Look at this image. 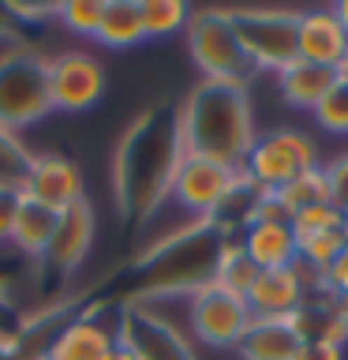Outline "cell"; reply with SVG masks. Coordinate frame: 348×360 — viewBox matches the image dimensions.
I'll use <instances>...</instances> for the list:
<instances>
[{"mask_svg":"<svg viewBox=\"0 0 348 360\" xmlns=\"http://www.w3.org/2000/svg\"><path fill=\"white\" fill-rule=\"evenodd\" d=\"M296 38H300V60L319 64V68H333V72L348 53V30L341 27V19L333 15V8L300 11Z\"/></svg>","mask_w":348,"mask_h":360,"instance_id":"16","label":"cell"},{"mask_svg":"<svg viewBox=\"0 0 348 360\" xmlns=\"http://www.w3.org/2000/svg\"><path fill=\"white\" fill-rule=\"evenodd\" d=\"M314 120H319L330 135H348V83L337 79L330 86V94L314 105Z\"/></svg>","mask_w":348,"mask_h":360,"instance_id":"26","label":"cell"},{"mask_svg":"<svg viewBox=\"0 0 348 360\" xmlns=\"http://www.w3.org/2000/svg\"><path fill=\"white\" fill-rule=\"evenodd\" d=\"M330 8H333V15L341 19V27L348 30V0H344V4H330Z\"/></svg>","mask_w":348,"mask_h":360,"instance_id":"35","label":"cell"},{"mask_svg":"<svg viewBox=\"0 0 348 360\" xmlns=\"http://www.w3.org/2000/svg\"><path fill=\"white\" fill-rule=\"evenodd\" d=\"M255 278H258V266L243 255L240 240H236V236H229V240L221 244V252H218L213 285L225 289V292H232V297H247V289L255 285Z\"/></svg>","mask_w":348,"mask_h":360,"instance_id":"21","label":"cell"},{"mask_svg":"<svg viewBox=\"0 0 348 360\" xmlns=\"http://www.w3.org/2000/svg\"><path fill=\"white\" fill-rule=\"evenodd\" d=\"M300 360H344V356H341V345L337 342H311V345H303Z\"/></svg>","mask_w":348,"mask_h":360,"instance_id":"33","label":"cell"},{"mask_svg":"<svg viewBox=\"0 0 348 360\" xmlns=\"http://www.w3.org/2000/svg\"><path fill=\"white\" fill-rule=\"evenodd\" d=\"M27 162H30V150L19 143V135L0 128V188H15L19 191V180H22V173H27Z\"/></svg>","mask_w":348,"mask_h":360,"instance_id":"27","label":"cell"},{"mask_svg":"<svg viewBox=\"0 0 348 360\" xmlns=\"http://www.w3.org/2000/svg\"><path fill=\"white\" fill-rule=\"evenodd\" d=\"M187 53L202 79L210 83H240L247 86L255 79L251 60L240 49V38L232 30V19L225 8H199L187 19Z\"/></svg>","mask_w":348,"mask_h":360,"instance_id":"4","label":"cell"},{"mask_svg":"<svg viewBox=\"0 0 348 360\" xmlns=\"http://www.w3.org/2000/svg\"><path fill=\"white\" fill-rule=\"evenodd\" d=\"M116 334L120 345H128L135 360H199L195 349L187 345V338L142 304H131V308L120 311Z\"/></svg>","mask_w":348,"mask_h":360,"instance_id":"11","label":"cell"},{"mask_svg":"<svg viewBox=\"0 0 348 360\" xmlns=\"http://www.w3.org/2000/svg\"><path fill=\"white\" fill-rule=\"evenodd\" d=\"M322 176H326V195H330V202L341 214H348V150L337 154L333 162H326Z\"/></svg>","mask_w":348,"mask_h":360,"instance_id":"28","label":"cell"},{"mask_svg":"<svg viewBox=\"0 0 348 360\" xmlns=\"http://www.w3.org/2000/svg\"><path fill=\"white\" fill-rule=\"evenodd\" d=\"M232 19V30L240 38L243 56L258 72H281L292 60H300V38H296V8H225Z\"/></svg>","mask_w":348,"mask_h":360,"instance_id":"5","label":"cell"},{"mask_svg":"<svg viewBox=\"0 0 348 360\" xmlns=\"http://www.w3.org/2000/svg\"><path fill=\"white\" fill-rule=\"evenodd\" d=\"M247 308L255 319H288L303 308L307 300V278L303 266H285V270H258L255 285L247 289Z\"/></svg>","mask_w":348,"mask_h":360,"instance_id":"14","label":"cell"},{"mask_svg":"<svg viewBox=\"0 0 348 360\" xmlns=\"http://www.w3.org/2000/svg\"><path fill=\"white\" fill-rule=\"evenodd\" d=\"M296 248H300V263L314 266L322 274L337 255L344 252V233L341 229H322V233H296Z\"/></svg>","mask_w":348,"mask_h":360,"instance_id":"24","label":"cell"},{"mask_svg":"<svg viewBox=\"0 0 348 360\" xmlns=\"http://www.w3.org/2000/svg\"><path fill=\"white\" fill-rule=\"evenodd\" d=\"M53 112L49 68L30 45H11L0 53V128L19 135L22 128Z\"/></svg>","mask_w":348,"mask_h":360,"instance_id":"3","label":"cell"},{"mask_svg":"<svg viewBox=\"0 0 348 360\" xmlns=\"http://www.w3.org/2000/svg\"><path fill=\"white\" fill-rule=\"evenodd\" d=\"M337 83V72L333 68H319V64H307V60H292L288 68L277 72V90L288 105L296 109H311L330 94V86Z\"/></svg>","mask_w":348,"mask_h":360,"instance_id":"18","label":"cell"},{"mask_svg":"<svg viewBox=\"0 0 348 360\" xmlns=\"http://www.w3.org/2000/svg\"><path fill=\"white\" fill-rule=\"evenodd\" d=\"M0 38H4V41H19V27H15V19L8 15L4 4H0Z\"/></svg>","mask_w":348,"mask_h":360,"instance_id":"34","label":"cell"},{"mask_svg":"<svg viewBox=\"0 0 348 360\" xmlns=\"http://www.w3.org/2000/svg\"><path fill=\"white\" fill-rule=\"evenodd\" d=\"M142 11V30L146 38H168V34L187 30L191 8L180 4V0H139Z\"/></svg>","mask_w":348,"mask_h":360,"instance_id":"23","label":"cell"},{"mask_svg":"<svg viewBox=\"0 0 348 360\" xmlns=\"http://www.w3.org/2000/svg\"><path fill=\"white\" fill-rule=\"evenodd\" d=\"M187 304V330L199 345L218 349V353H229L243 342L247 326H251V308H247L243 297H232V292L210 285L195 289L191 297H184Z\"/></svg>","mask_w":348,"mask_h":360,"instance_id":"7","label":"cell"},{"mask_svg":"<svg viewBox=\"0 0 348 360\" xmlns=\"http://www.w3.org/2000/svg\"><path fill=\"white\" fill-rule=\"evenodd\" d=\"M184 162V143L176 128V109H146L120 135L112 158V195L123 218L146 221L173 195V176Z\"/></svg>","mask_w":348,"mask_h":360,"instance_id":"1","label":"cell"},{"mask_svg":"<svg viewBox=\"0 0 348 360\" xmlns=\"http://www.w3.org/2000/svg\"><path fill=\"white\" fill-rule=\"evenodd\" d=\"M314 165H319V146H314L311 135H303L296 128H274L255 139L251 154H247V162L240 169L258 191L274 195L277 188H285L288 180H296L300 173H307Z\"/></svg>","mask_w":348,"mask_h":360,"instance_id":"6","label":"cell"},{"mask_svg":"<svg viewBox=\"0 0 348 360\" xmlns=\"http://www.w3.org/2000/svg\"><path fill=\"white\" fill-rule=\"evenodd\" d=\"M319 285H322L326 292H330V297L348 300V248H344V252L337 255L333 263L319 274Z\"/></svg>","mask_w":348,"mask_h":360,"instance_id":"30","label":"cell"},{"mask_svg":"<svg viewBox=\"0 0 348 360\" xmlns=\"http://www.w3.org/2000/svg\"><path fill=\"white\" fill-rule=\"evenodd\" d=\"M240 176H243V169L184 154V162H180L176 176H173V195L168 199L180 210H187L195 221H213L236 191V184H240Z\"/></svg>","mask_w":348,"mask_h":360,"instance_id":"8","label":"cell"},{"mask_svg":"<svg viewBox=\"0 0 348 360\" xmlns=\"http://www.w3.org/2000/svg\"><path fill=\"white\" fill-rule=\"evenodd\" d=\"M101 8H105V0H60L56 4V22L67 34H75V38L94 41L98 22H101Z\"/></svg>","mask_w":348,"mask_h":360,"instance_id":"25","label":"cell"},{"mask_svg":"<svg viewBox=\"0 0 348 360\" xmlns=\"http://www.w3.org/2000/svg\"><path fill=\"white\" fill-rule=\"evenodd\" d=\"M240 360H300L303 356V338L288 319H251L243 342L236 345Z\"/></svg>","mask_w":348,"mask_h":360,"instance_id":"17","label":"cell"},{"mask_svg":"<svg viewBox=\"0 0 348 360\" xmlns=\"http://www.w3.org/2000/svg\"><path fill=\"white\" fill-rule=\"evenodd\" d=\"M277 202L281 210H285V218L292 221L296 214L311 210V207H322V202H330V195H326V176H322V165L307 169V173H300L296 180H288L285 188H277L274 195H269Z\"/></svg>","mask_w":348,"mask_h":360,"instance_id":"22","label":"cell"},{"mask_svg":"<svg viewBox=\"0 0 348 360\" xmlns=\"http://www.w3.org/2000/svg\"><path fill=\"white\" fill-rule=\"evenodd\" d=\"M19 195L27 202H38V207L64 214L67 207L83 202V173L72 158L64 154H30L27 173L19 180Z\"/></svg>","mask_w":348,"mask_h":360,"instance_id":"10","label":"cell"},{"mask_svg":"<svg viewBox=\"0 0 348 360\" xmlns=\"http://www.w3.org/2000/svg\"><path fill=\"white\" fill-rule=\"evenodd\" d=\"M176 128L184 154L210 158V162L240 169L258 139L255 131V105L247 86L240 83H202L180 101Z\"/></svg>","mask_w":348,"mask_h":360,"instance_id":"2","label":"cell"},{"mask_svg":"<svg viewBox=\"0 0 348 360\" xmlns=\"http://www.w3.org/2000/svg\"><path fill=\"white\" fill-rule=\"evenodd\" d=\"M344 214L333 207V202H322V207H311L292 218V233H322V229H341Z\"/></svg>","mask_w":348,"mask_h":360,"instance_id":"29","label":"cell"},{"mask_svg":"<svg viewBox=\"0 0 348 360\" xmlns=\"http://www.w3.org/2000/svg\"><path fill=\"white\" fill-rule=\"evenodd\" d=\"M19 191L15 188H0V244H11V229H15V214H19Z\"/></svg>","mask_w":348,"mask_h":360,"instance_id":"32","label":"cell"},{"mask_svg":"<svg viewBox=\"0 0 348 360\" xmlns=\"http://www.w3.org/2000/svg\"><path fill=\"white\" fill-rule=\"evenodd\" d=\"M94 236H98V214L83 199L75 207H67L64 214H56V229H53L49 252H45V263L56 274H75L86 263L90 248H94Z\"/></svg>","mask_w":348,"mask_h":360,"instance_id":"13","label":"cell"},{"mask_svg":"<svg viewBox=\"0 0 348 360\" xmlns=\"http://www.w3.org/2000/svg\"><path fill=\"white\" fill-rule=\"evenodd\" d=\"M236 240L258 270H285L300 263L296 233L288 218H255L251 225H243Z\"/></svg>","mask_w":348,"mask_h":360,"instance_id":"15","label":"cell"},{"mask_svg":"<svg viewBox=\"0 0 348 360\" xmlns=\"http://www.w3.org/2000/svg\"><path fill=\"white\" fill-rule=\"evenodd\" d=\"M49 68V98L53 112H86L105 94V68L86 49H64L45 56Z\"/></svg>","mask_w":348,"mask_h":360,"instance_id":"9","label":"cell"},{"mask_svg":"<svg viewBox=\"0 0 348 360\" xmlns=\"http://www.w3.org/2000/svg\"><path fill=\"white\" fill-rule=\"evenodd\" d=\"M116 349H120L116 323H109L101 311H86L53 334L41 360H116Z\"/></svg>","mask_w":348,"mask_h":360,"instance_id":"12","label":"cell"},{"mask_svg":"<svg viewBox=\"0 0 348 360\" xmlns=\"http://www.w3.org/2000/svg\"><path fill=\"white\" fill-rule=\"evenodd\" d=\"M337 79H341V83H348V53H344V60L337 64Z\"/></svg>","mask_w":348,"mask_h":360,"instance_id":"36","label":"cell"},{"mask_svg":"<svg viewBox=\"0 0 348 360\" xmlns=\"http://www.w3.org/2000/svg\"><path fill=\"white\" fill-rule=\"evenodd\" d=\"M341 233H344V244H348V214H344V225H341Z\"/></svg>","mask_w":348,"mask_h":360,"instance_id":"37","label":"cell"},{"mask_svg":"<svg viewBox=\"0 0 348 360\" xmlns=\"http://www.w3.org/2000/svg\"><path fill=\"white\" fill-rule=\"evenodd\" d=\"M8 15L15 19V27H34V22H56V4H4Z\"/></svg>","mask_w":348,"mask_h":360,"instance_id":"31","label":"cell"},{"mask_svg":"<svg viewBox=\"0 0 348 360\" xmlns=\"http://www.w3.org/2000/svg\"><path fill=\"white\" fill-rule=\"evenodd\" d=\"M53 229H56V214L22 199L19 214H15V229H11V248L22 252L27 259H45V252L53 244Z\"/></svg>","mask_w":348,"mask_h":360,"instance_id":"20","label":"cell"},{"mask_svg":"<svg viewBox=\"0 0 348 360\" xmlns=\"http://www.w3.org/2000/svg\"><path fill=\"white\" fill-rule=\"evenodd\" d=\"M94 41L105 49H135L139 41H146L139 0H105Z\"/></svg>","mask_w":348,"mask_h":360,"instance_id":"19","label":"cell"}]
</instances>
